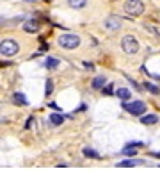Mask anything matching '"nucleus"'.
<instances>
[{
	"instance_id": "nucleus-1",
	"label": "nucleus",
	"mask_w": 160,
	"mask_h": 173,
	"mask_svg": "<svg viewBox=\"0 0 160 173\" xmlns=\"http://www.w3.org/2000/svg\"><path fill=\"white\" fill-rule=\"evenodd\" d=\"M57 43H59L60 48H66V50H73V48H77L80 45V38L77 36V34H62V36H59V39H57Z\"/></svg>"
},
{
	"instance_id": "nucleus-2",
	"label": "nucleus",
	"mask_w": 160,
	"mask_h": 173,
	"mask_svg": "<svg viewBox=\"0 0 160 173\" xmlns=\"http://www.w3.org/2000/svg\"><path fill=\"white\" fill-rule=\"evenodd\" d=\"M20 52V45L14 41V39H2V45H0V54L5 56V57H13Z\"/></svg>"
},
{
	"instance_id": "nucleus-3",
	"label": "nucleus",
	"mask_w": 160,
	"mask_h": 173,
	"mask_svg": "<svg viewBox=\"0 0 160 173\" xmlns=\"http://www.w3.org/2000/svg\"><path fill=\"white\" fill-rule=\"evenodd\" d=\"M121 48H123L125 54L134 56V54L139 52V43H137V39L134 38V36H125V38L121 39Z\"/></svg>"
},
{
	"instance_id": "nucleus-4",
	"label": "nucleus",
	"mask_w": 160,
	"mask_h": 173,
	"mask_svg": "<svg viewBox=\"0 0 160 173\" xmlns=\"http://www.w3.org/2000/svg\"><path fill=\"white\" fill-rule=\"evenodd\" d=\"M125 11L130 16H139V14L144 13V4L140 0H126L125 2Z\"/></svg>"
},
{
	"instance_id": "nucleus-5",
	"label": "nucleus",
	"mask_w": 160,
	"mask_h": 173,
	"mask_svg": "<svg viewBox=\"0 0 160 173\" xmlns=\"http://www.w3.org/2000/svg\"><path fill=\"white\" fill-rule=\"evenodd\" d=\"M123 109L128 111L130 114H134V116H142L146 113V104L140 102V100H135L132 104H123Z\"/></svg>"
},
{
	"instance_id": "nucleus-6",
	"label": "nucleus",
	"mask_w": 160,
	"mask_h": 173,
	"mask_svg": "<svg viewBox=\"0 0 160 173\" xmlns=\"http://www.w3.org/2000/svg\"><path fill=\"white\" fill-rule=\"evenodd\" d=\"M103 25H105V29H107V30H118V29L121 27V18L112 14V16H109V18L105 20V23H103Z\"/></svg>"
},
{
	"instance_id": "nucleus-7",
	"label": "nucleus",
	"mask_w": 160,
	"mask_h": 173,
	"mask_svg": "<svg viewBox=\"0 0 160 173\" xmlns=\"http://www.w3.org/2000/svg\"><path fill=\"white\" fill-rule=\"evenodd\" d=\"M146 161H142V159H126V161H121L118 162V166L119 168H134V166H140V164H144Z\"/></svg>"
},
{
	"instance_id": "nucleus-8",
	"label": "nucleus",
	"mask_w": 160,
	"mask_h": 173,
	"mask_svg": "<svg viewBox=\"0 0 160 173\" xmlns=\"http://www.w3.org/2000/svg\"><path fill=\"white\" fill-rule=\"evenodd\" d=\"M23 30H25V32H38V30H39V23H38L36 20H27V21L23 23Z\"/></svg>"
},
{
	"instance_id": "nucleus-9",
	"label": "nucleus",
	"mask_w": 160,
	"mask_h": 173,
	"mask_svg": "<svg viewBox=\"0 0 160 173\" xmlns=\"http://www.w3.org/2000/svg\"><path fill=\"white\" fill-rule=\"evenodd\" d=\"M158 121V116L157 114H144L140 116V123L142 125H155Z\"/></svg>"
},
{
	"instance_id": "nucleus-10",
	"label": "nucleus",
	"mask_w": 160,
	"mask_h": 173,
	"mask_svg": "<svg viewBox=\"0 0 160 173\" xmlns=\"http://www.w3.org/2000/svg\"><path fill=\"white\" fill-rule=\"evenodd\" d=\"M116 96H118L119 100H123V102H126V100H130V98H132V93H130V89H126V88H118Z\"/></svg>"
},
{
	"instance_id": "nucleus-11",
	"label": "nucleus",
	"mask_w": 160,
	"mask_h": 173,
	"mask_svg": "<svg viewBox=\"0 0 160 173\" xmlns=\"http://www.w3.org/2000/svg\"><path fill=\"white\" fill-rule=\"evenodd\" d=\"M105 84H107V78L105 77H94L93 78V89H103L105 88Z\"/></svg>"
},
{
	"instance_id": "nucleus-12",
	"label": "nucleus",
	"mask_w": 160,
	"mask_h": 173,
	"mask_svg": "<svg viewBox=\"0 0 160 173\" xmlns=\"http://www.w3.org/2000/svg\"><path fill=\"white\" fill-rule=\"evenodd\" d=\"M50 123L52 125H62V121H64V118H62V114H57V113H54V114H50Z\"/></svg>"
},
{
	"instance_id": "nucleus-13",
	"label": "nucleus",
	"mask_w": 160,
	"mask_h": 173,
	"mask_svg": "<svg viewBox=\"0 0 160 173\" xmlns=\"http://www.w3.org/2000/svg\"><path fill=\"white\" fill-rule=\"evenodd\" d=\"M13 100H14V104H18V105H27V98L23 93H14L13 95Z\"/></svg>"
},
{
	"instance_id": "nucleus-14",
	"label": "nucleus",
	"mask_w": 160,
	"mask_h": 173,
	"mask_svg": "<svg viewBox=\"0 0 160 173\" xmlns=\"http://www.w3.org/2000/svg\"><path fill=\"white\" fill-rule=\"evenodd\" d=\"M45 66H46L48 70H54V68H57V66H59V59L46 57V61H45Z\"/></svg>"
},
{
	"instance_id": "nucleus-15",
	"label": "nucleus",
	"mask_w": 160,
	"mask_h": 173,
	"mask_svg": "<svg viewBox=\"0 0 160 173\" xmlns=\"http://www.w3.org/2000/svg\"><path fill=\"white\" fill-rule=\"evenodd\" d=\"M68 4H69V7H73V9H82V7L87 4V0H68Z\"/></svg>"
},
{
	"instance_id": "nucleus-16",
	"label": "nucleus",
	"mask_w": 160,
	"mask_h": 173,
	"mask_svg": "<svg viewBox=\"0 0 160 173\" xmlns=\"http://www.w3.org/2000/svg\"><path fill=\"white\" fill-rule=\"evenodd\" d=\"M123 155H128V157H134V155L137 154V148H134V145H126L125 148H123Z\"/></svg>"
},
{
	"instance_id": "nucleus-17",
	"label": "nucleus",
	"mask_w": 160,
	"mask_h": 173,
	"mask_svg": "<svg viewBox=\"0 0 160 173\" xmlns=\"http://www.w3.org/2000/svg\"><path fill=\"white\" fill-rule=\"evenodd\" d=\"M144 88L149 91V93H153V95H158L160 93V88H157L155 84H151V82H144Z\"/></svg>"
},
{
	"instance_id": "nucleus-18",
	"label": "nucleus",
	"mask_w": 160,
	"mask_h": 173,
	"mask_svg": "<svg viewBox=\"0 0 160 173\" xmlns=\"http://www.w3.org/2000/svg\"><path fill=\"white\" fill-rule=\"evenodd\" d=\"M82 154L85 155V157H91V159H100V155L96 154L93 148H84V150H82Z\"/></svg>"
},
{
	"instance_id": "nucleus-19",
	"label": "nucleus",
	"mask_w": 160,
	"mask_h": 173,
	"mask_svg": "<svg viewBox=\"0 0 160 173\" xmlns=\"http://www.w3.org/2000/svg\"><path fill=\"white\" fill-rule=\"evenodd\" d=\"M52 91H54V82H52V78H46V84H45V95H52Z\"/></svg>"
},
{
	"instance_id": "nucleus-20",
	"label": "nucleus",
	"mask_w": 160,
	"mask_h": 173,
	"mask_svg": "<svg viewBox=\"0 0 160 173\" xmlns=\"http://www.w3.org/2000/svg\"><path fill=\"white\" fill-rule=\"evenodd\" d=\"M103 93L105 95H112V84H109L107 88H103Z\"/></svg>"
},
{
	"instance_id": "nucleus-21",
	"label": "nucleus",
	"mask_w": 160,
	"mask_h": 173,
	"mask_svg": "<svg viewBox=\"0 0 160 173\" xmlns=\"http://www.w3.org/2000/svg\"><path fill=\"white\" fill-rule=\"evenodd\" d=\"M84 66H85V68H89V70H93V64H91V62H84Z\"/></svg>"
}]
</instances>
